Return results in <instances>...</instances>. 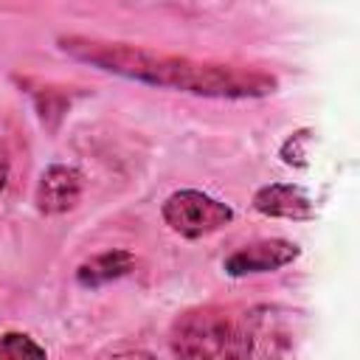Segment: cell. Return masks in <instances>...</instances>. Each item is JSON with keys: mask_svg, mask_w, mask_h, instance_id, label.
I'll return each mask as SVG.
<instances>
[{"mask_svg": "<svg viewBox=\"0 0 360 360\" xmlns=\"http://www.w3.org/2000/svg\"><path fill=\"white\" fill-rule=\"evenodd\" d=\"M62 51L90 62L107 73H118L124 79L172 87L194 96H214V98H259L276 90V79L259 70L236 68V65H217V62H194L186 56H169L138 45L124 42H98L68 37L59 39Z\"/></svg>", "mask_w": 360, "mask_h": 360, "instance_id": "cell-1", "label": "cell"}, {"mask_svg": "<svg viewBox=\"0 0 360 360\" xmlns=\"http://www.w3.org/2000/svg\"><path fill=\"white\" fill-rule=\"evenodd\" d=\"M174 352L188 357H222L248 352V340L233 329V323L211 309L186 315L174 329Z\"/></svg>", "mask_w": 360, "mask_h": 360, "instance_id": "cell-2", "label": "cell"}, {"mask_svg": "<svg viewBox=\"0 0 360 360\" xmlns=\"http://www.w3.org/2000/svg\"><path fill=\"white\" fill-rule=\"evenodd\" d=\"M163 219L180 236L197 239V236H205V233L228 225L233 219V211L225 202H219L202 191L186 188V191H174L163 202Z\"/></svg>", "mask_w": 360, "mask_h": 360, "instance_id": "cell-3", "label": "cell"}, {"mask_svg": "<svg viewBox=\"0 0 360 360\" xmlns=\"http://www.w3.org/2000/svg\"><path fill=\"white\" fill-rule=\"evenodd\" d=\"M298 256V248L284 239H262L253 245L239 248L225 259L228 276H250V273H270L290 264Z\"/></svg>", "mask_w": 360, "mask_h": 360, "instance_id": "cell-4", "label": "cell"}, {"mask_svg": "<svg viewBox=\"0 0 360 360\" xmlns=\"http://www.w3.org/2000/svg\"><path fill=\"white\" fill-rule=\"evenodd\" d=\"M82 174L73 166H51L37 188V205L42 214H62L79 202Z\"/></svg>", "mask_w": 360, "mask_h": 360, "instance_id": "cell-5", "label": "cell"}, {"mask_svg": "<svg viewBox=\"0 0 360 360\" xmlns=\"http://www.w3.org/2000/svg\"><path fill=\"white\" fill-rule=\"evenodd\" d=\"M253 208L264 217H284V219H309L315 214L307 191L287 183H273L259 188L253 197Z\"/></svg>", "mask_w": 360, "mask_h": 360, "instance_id": "cell-6", "label": "cell"}, {"mask_svg": "<svg viewBox=\"0 0 360 360\" xmlns=\"http://www.w3.org/2000/svg\"><path fill=\"white\" fill-rule=\"evenodd\" d=\"M135 259L127 253V250H110V253H101V256H93L90 262H84L79 270H76V281L82 287H101L112 278H121L132 270Z\"/></svg>", "mask_w": 360, "mask_h": 360, "instance_id": "cell-7", "label": "cell"}, {"mask_svg": "<svg viewBox=\"0 0 360 360\" xmlns=\"http://www.w3.org/2000/svg\"><path fill=\"white\" fill-rule=\"evenodd\" d=\"M0 357H45V349L34 343L28 335L8 332L0 340Z\"/></svg>", "mask_w": 360, "mask_h": 360, "instance_id": "cell-8", "label": "cell"}, {"mask_svg": "<svg viewBox=\"0 0 360 360\" xmlns=\"http://www.w3.org/2000/svg\"><path fill=\"white\" fill-rule=\"evenodd\" d=\"M6 177H8V163H6V158H3V152H0V191H3V186H6Z\"/></svg>", "mask_w": 360, "mask_h": 360, "instance_id": "cell-9", "label": "cell"}]
</instances>
